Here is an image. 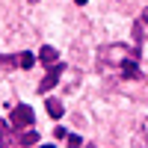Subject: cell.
<instances>
[{"instance_id": "cell-7", "label": "cell", "mask_w": 148, "mask_h": 148, "mask_svg": "<svg viewBox=\"0 0 148 148\" xmlns=\"http://www.w3.org/2000/svg\"><path fill=\"white\" fill-rule=\"evenodd\" d=\"M9 133H12V127L6 125V121H0V148H6V142H9Z\"/></svg>"}, {"instance_id": "cell-12", "label": "cell", "mask_w": 148, "mask_h": 148, "mask_svg": "<svg viewBox=\"0 0 148 148\" xmlns=\"http://www.w3.org/2000/svg\"><path fill=\"white\" fill-rule=\"evenodd\" d=\"M83 148H98V145H83Z\"/></svg>"}, {"instance_id": "cell-11", "label": "cell", "mask_w": 148, "mask_h": 148, "mask_svg": "<svg viewBox=\"0 0 148 148\" xmlns=\"http://www.w3.org/2000/svg\"><path fill=\"white\" fill-rule=\"evenodd\" d=\"M36 148H53V145H36Z\"/></svg>"}, {"instance_id": "cell-4", "label": "cell", "mask_w": 148, "mask_h": 148, "mask_svg": "<svg viewBox=\"0 0 148 148\" xmlns=\"http://www.w3.org/2000/svg\"><path fill=\"white\" fill-rule=\"evenodd\" d=\"M62 74H65V65H62V62L51 65V68H47V74H45V80L39 83V95H47V92H51L53 86L59 83V77H62Z\"/></svg>"}, {"instance_id": "cell-6", "label": "cell", "mask_w": 148, "mask_h": 148, "mask_svg": "<svg viewBox=\"0 0 148 148\" xmlns=\"http://www.w3.org/2000/svg\"><path fill=\"white\" fill-rule=\"evenodd\" d=\"M45 110L51 119H62V101H56V98H47L45 101Z\"/></svg>"}, {"instance_id": "cell-3", "label": "cell", "mask_w": 148, "mask_h": 148, "mask_svg": "<svg viewBox=\"0 0 148 148\" xmlns=\"http://www.w3.org/2000/svg\"><path fill=\"white\" fill-rule=\"evenodd\" d=\"M36 65V53L30 51H21V53H3L0 56V68L9 71V68H21V71H30Z\"/></svg>"}, {"instance_id": "cell-2", "label": "cell", "mask_w": 148, "mask_h": 148, "mask_svg": "<svg viewBox=\"0 0 148 148\" xmlns=\"http://www.w3.org/2000/svg\"><path fill=\"white\" fill-rule=\"evenodd\" d=\"M33 125H36V113H33L30 104L12 107V113H9V127L12 130H30Z\"/></svg>"}, {"instance_id": "cell-13", "label": "cell", "mask_w": 148, "mask_h": 148, "mask_svg": "<svg viewBox=\"0 0 148 148\" xmlns=\"http://www.w3.org/2000/svg\"><path fill=\"white\" fill-rule=\"evenodd\" d=\"M30 3H39V0H30Z\"/></svg>"}, {"instance_id": "cell-5", "label": "cell", "mask_w": 148, "mask_h": 148, "mask_svg": "<svg viewBox=\"0 0 148 148\" xmlns=\"http://www.w3.org/2000/svg\"><path fill=\"white\" fill-rule=\"evenodd\" d=\"M36 59H42V65H56L59 62V53H56V47H51V45H42V51L36 53Z\"/></svg>"}, {"instance_id": "cell-8", "label": "cell", "mask_w": 148, "mask_h": 148, "mask_svg": "<svg viewBox=\"0 0 148 148\" xmlns=\"http://www.w3.org/2000/svg\"><path fill=\"white\" fill-rule=\"evenodd\" d=\"M65 142H68V148H83V139L77 136V133H68V136H65Z\"/></svg>"}, {"instance_id": "cell-10", "label": "cell", "mask_w": 148, "mask_h": 148, "mask_svg": "<svg viewBox=\"0 0 148 148\" xmlns=\"http://www.w3.org/2000/svg\"><path fill=\"white\" fill-rule=\"evenodd\" d=\"M74 3H77V6H83V3H86V0H74Z\"/></svg>"}, {"instance_id": "cell-1", "label": "cell", "mask_w": 148, "mask_h": 148, "mask_svg": "<svg viewBox=\"0 0 148 148\" xmlns=\"http://www.w3.org/2000/svg\"><path fill=\"white\" fill-rule=\"evenodd\" d=\"M98 71L110 80H142L139 47L136 45H101L98 47Z\"/></svg>"}, {"instance_id": "cell-9", "label": "cell", "mask_w": 148, "mask_h": 148, "mask_svg": "<svg viewBox=\"0 0 148 148\" xmlns=\"http://www.w3.org/2000/svg\"><path fill=\"white\" fill-rule=\"evenodd\" d=\"M142 133H145V142H148V125H145V130H142Z\"/></svg>"}]
</instances>
